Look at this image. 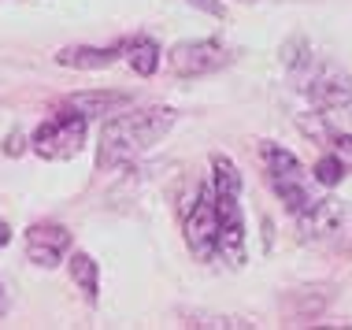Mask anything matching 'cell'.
Wrapping results in <instances>:
<instances>
[{
  "label": "cell",
  "mask_w": 352,
  "mask_h": 330,
  "mask_svg": "<svg viewBox=\"0 0 352 330\" xmlns=\"http://www.w3.org/2000/svg\"><path fill=\"white\" fill-rule=\"evenodd\" d=\"M175 111L170 108H134V111H116L100 130V145H97V167L100 171H116V167L138 160L145 148H152L160 138L175 126Z\"/></svg>",
  "instance_id": "6da1fadb"
},
{
  "label": "cell",
  "mask_w": 352,
  "mask_h": 330,
  "mask_svg": "<svg viewBox=\"0 0 352 330\" xmlns=\"http://www.w3.org/2000/svg\"><path fill=\"white\" fill-rule=\"evenodd\" d=\"M215 215H219V256L230 267L245 263V215H241V175L226 156L212 160Z\"/></svg>",
  "instance_id": "7a4b0ae2"
},
{
  "label": "cell",
  "mask_w": 352,
  "mask_h": 330,
  "mask_svg": "<svg viewBox=\"0 0 352 330\" xmlns=\"http://www.w3.org/2000/svg\"><path fill=\"white\" fill-rule=\"evenodd\" d=\"M260 160H263V167H267V182H271L274 197L289 208L293 219L304 215L311 204L319 201L316 186H311V175L304 171L300 160L293 156L289 148L274 145V141H263V145H260Z\"/></svg>",
  "instance_id": "3957f363"
},
{
  "label": "cell",
  "mask_w": 352,
  "mask_h": 330,
  "mask_svg": "<svg viewBox=\"0 0 352 330\" xmlns=\"http://www.w3.org/2000/svg\"><path fill=\"white\" fill-rule=\"evenodd\" d=\"M297 223L308 245H322V249L352 245V208L338 197H319L308 212L297 215Z\"/></svg>",
  "instance_id": "277c9868"
},
{
  "label": "cell",
  "mask_w": 352,
  "mask_h": 330,
  "mask_svg": "<svg viewBox=\"0 0 352 330\" xmlns=\"http://www.w3.org/2000/svg\"><path fill=\"white\" fill-rule=\"evenodd\" d=\"M34 153L45 160H71L85 145V116L78 108L63 104L56 116H49L30 138Z\"/></svg>",
  "instance_id": "5b68a950"
},
{
  "label": "cell",
  "mask_w": 352,
  "mask_h": 330,
  "mask_svg": "<svg viewBox=\"0 0 352 330\" xmlns=\"http://www.w3.org/2000/svg\"><path fill=\"white\" fill-rule=\"evenodd\" d=\"M182 226H186V241L201 260L219 252V215H215V186L201 182L197 197L182 208Z\"/></svg>",
  "instance_id": "8992f818"
},
{
  "label": "cell",
  "mask_w": 352,
  "mask_h": 330,
  "mask_svg": "<svg viewBox=\"0 0 352 330\" xmlns=\"http://www.w3.org/2000/svg\"><path fill=\"white\" fill-rule=\"evenodd\" d=\"M304 93L327 119L352 122V78L338 67H316L304 78Z\"/></svg>",
  "instance_id": "52a82bcc"
},
{
  "label": "cell",
  "mask_w": 352,
  "mask_h": 330,
  "mask_svg": "<svg viewBox=\"0 0 352 330\" xmlns=\"http://www.w3.org/2000/svg\"><path fill=\"white\" fill-rule=\"evenodd\" d=\"M167 63L178 78H201V74L223 71L226 63H234V52L219 41H182L170 49Z\"/></svg>",
  "instance_id": "ba28073f"
},
{
  "label": "cell",
  "mask_w": 352,
  "mask_h": 330,
  "mask_svg": "<svg viewBox=\"0 0 352 330\" xmlns=\"http://www.w3.org/2000/svg\"><path fill=\"white\" fill-rule=\"evenodd\" d=\"M67 249H71V230L60 223H34L26 230V256L37 267H56Z\"/></svg>",
  "instance_id": "9c48e42d"
},
{
  "label": "cell",
  "mask_w": 352,
  "mask_h": 330,
  "mask_svg": "<svg viewBox=\"0 0 352 330\" xmlns=\"http://www.w3.org/2000/svg\"><path fill=\"white\" fill-rule=\"evenodd\" d=\"M297 126H300L311 141H316V145H327L330 153H334L345 167H352V134L338 130L327 116H300V119H297Z\"/></svg>",
  "instance_id": "30bf717a"
},
{
  "label": "cell",
  "mask_w": 352,
  "mask_h": 330,
  "mask_svg": "<svg viewBox=\"0 0 352 330\" xmlns=\"http://www.w3.org/2000/svg\"><path fill=\"white\" fill-rule=\"evenodd\" d=\"M122 56V45H111V49H89V45H67V49L56 52V63L71 71H104L111 67Z\"/></svg>",
  "instance_id": "8fae6325"
},
{
  "label": "cell",
  "mask_w": 352,
  "mask_h": 330,
  "mask_svg": "<svg viewBox=\"0 0 352 330\" xmlns=\"http://www.w3.org/2000/svg\"><path fill=\"white\" fill-rule=\"evenodd\" d=\"M63 104L78 108L85 119L89 116H116V111H122L130 104V93L122 89H93V93H71Z\"/></svg>",
  "instance_id": "7c38bea8"
},
{
  "label": "cell",
  "mask_w": 352,
  "mask_h": 330,
  "mask_svg": "<svg viewBox=\"0 0 352 330\" xmlns=\"http://www.w3.org/2000/svg\"><path fill=\"white\" fill-rule=\"evenodd\" d=\"M122 56H126V63L138 74H152L160 67V49H156L152 37H134V41H126L122 45Z\"/></svg>",
  "instance_id": "4fadbf2b"
},
{
  "label": "cell",
  "mask_w": 352,
  "mask_h": 330,
  "mask_svg": "<svg viewBox=\"0 0 352 330\" xmlns=\"http://www.w3.org/2000/svg\"><path fill=\"white\" fill-rule=\"evenodd\" d=\"M71 278L78 282V289H82V297L85 300H97V294H100V275H97V263H93L85 252H74L71 256Z\"/></svg>",
  "instance_id": "5bb4252c"
},
{
  "label": "cell",
  "mask_w": 352,
  "mask_h": 330,
  "mask_svg": "<svg viewBox=\"0 0 352 330\" xmlns=\"http://www.w3.org/2000/svg\"><path fill=\"white\" fill-rule=\"evenodd\" d=\"M311 178H316L319 186H338L341 178H345V164L330 153V156H322L319 164H316V175H311Z\"/></svg>",
  "instance_id": "9a60e30c"
},
{
  "label": "cell",
  "mask_w": 352,
  "mask_h": 330,
  "mask_svg": "<svg viewBox=\"0 0 352 330\" xmlns=\"http://www.w3.org/2000/svg\"><path fill=\"white\" fill-rule=\"evenodd\" d=\"M193 8H201V12H208V15H215V19H223L226 15V8L219 4V0H189Z\"/></svg>",
  "instance_id": "2e32d148"
},
{
  "label": "cell",
  "mask_w": 352,
  "mask_h": 330,
  "mask_svg": "<svg viewBox=\"0 0 352 330\" xmlns=\"http://www.w3.org/2000/svg\"><path fill=\"white\" fill-rule=\"evenodd\" d=\"M8 241H12V230H8V223H0V249H4Z\"/></svg>",
  "instance_id": "e0dca14e"
},
{
  "label": "cell",
  "mask_w": 352,
  "mask_h": 330,
  "mask_svg": "<svg viewBox=\"0 0 352 330\" xmlns=\"http://www.w3.org/2000/svg\"><path fill=\"white\" fill-rule=\"evenodd\" d=\"M8 312V289H4V282H0V316Z\"/></svg>",
  "instance_id": "ac0fdd59"
}]
</instances>
